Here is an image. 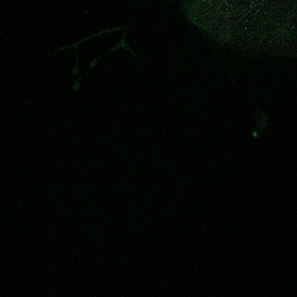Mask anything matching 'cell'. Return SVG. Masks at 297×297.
<instances>
[{
	"instance_id": "1",
	"label": "cell",
	"mask_w": 297,
	"mask_h": 297,
	"mask_svg": "<svg viewBox=\"0 0 297 297\" xmlns=\"http://www.w3.org/2000/svg\"><path fill=\"white\" fill-rule=\"evenodd\" d=\"M126 27H127V26H119V27H113V28H112V29H108L103 30H102V31H100V32H99V33H96V34H95L91 35H89V36H87V37H86L82 38V39H81L80 40H79L78 41L76 42V43L72 44L69 45L62 46V47L58 48L54 52L53 55H55L58 52L63 51V50H65L66 49L75 48V49L77 50L78 48V46H80L82 43L85 42L86 41H88L89 39H92V38L95 37H99V36H100V35H102L104 34H106V33H110V32L120 31L121 30H123V29H125Z\"/></svg>"
},
{
	"instance_id": "2",
	"label": "cell",
	"mask_w": 297,
	"mask_h": 297,
	"mask_svg": "<svg viewBox=\"0 0 297 297\" xmlns=\"http://www.w3.org/2000/svg\"><path fill=\"white\" fill-rule=\"evenodd\" d=\"M103 56H104V55H100L99 56L97 57V58H95V59H94L93 61H92L91 62V63H90V64H89V66L88 69V70H87V73H86V74H85V76H84V77H81V78H80V79H78V80H77V81H81V80H82V79H84V78H85L86 77H87V76H88L89 73V72L91 70V69H93V67H94L95 66L97 65V63H98V62L99 61V60L100 58H102Z\"/></svg>"
},
{
	"instance_id": "3",
	"label": "cell",
	"mask_w": 297,
	"mask_h": 297,
	"mask_svg": "<svg viewBox=\"0 0 297 297\" xmlns=\"http://www.w3.org/2000/svg\"><path fill=\"white\" fill-rule=\"evenodd\" d=\"M77 50H76V65L73 68L71 71V74L73 76H77L79 72H80V63H79V59L78 58V54H77Z\"/></svg>"
},
{
	"instance_id": "4",
	"label": "cell",
	"mask_w": 297,
	"mask_h": 297,
	"mask_svg": "<svg viewBox=\"0 0 297 297\" xmlns=\"http://www.w3.org/2000/svg\"><path fill=\"white\" fill-rule=\"evenodd\" d=\"M80 81L76 80L74 82L73 85L72 87V93L77 92V91H78L80 90Z\"/></svg>"
}]
</instances>
